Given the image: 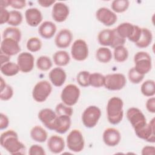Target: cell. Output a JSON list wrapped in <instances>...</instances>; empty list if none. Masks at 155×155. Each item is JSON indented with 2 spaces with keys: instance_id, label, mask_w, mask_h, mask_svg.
Listing matches in <instances>:
<instances>
[{
  "instance_id": "obj_49",
  "label": "cell",
  "mask_w": 155,
  "mask_h": 155,
  "mask_svg": "<svg viewBox=\"0 0 155 155\" xmlns=\"http://www.w3.org/2000/svg\"><path fill=\"white\" fill-rule=\"evenodd\" d=\"M9 124V120L8 117L3 113L0 114V129L4 130L7 128Z\"/></svg>"
},
{
  "instance_id": "obj_46",
  "label": "cell",
  "mask_w": 155,
  "mask_h": 155,
  "mask_svg": "<svg viewBox=\"0 0 155 155\" xmlns=\"http://www.w3.org/2000/svg\"><path fill=\"white\" fill-rule=\"evenodd\" d=\"M9 13L5 8L0 7V24H4V23H7L9 18Z\"/></svg>"
},
{
  "instance_id": "obj_12",
  "label": "cell",
  "mask_w": 155,
  "mask_h": 155,
  "mask_svg": "<svg viewBox=\"0 0 155 155\" xmlns=\"http://www.w3.org/2000/svg\"><path fill=\"white\" fill-rule=\"evenodd\" d=\"M154 118H153L149 123H147L143 127L135 130L136 136L147 141L151 143H154L155 142V133H154Z\"/></svg>"
},
{
  "instance_id": "obj_34",
  "label": "cell",
  "mask_w": 155,
  "mask_h": 155,
  "mask_svg": "<svg viewBox=\"0 0 155 155\" xmlns=\"http://www.w3.org/2000/svg\"><path fill=\"white\" fill-rule=\"evenodd\" d=\"M128 57V51L124 45L118 46L114 48V58L118 62H125Z\"/></svg>"
},
{
  "instance_id": "obj_23",
  "label": "cell",
  "mask_w": 155,
  "mask_h": 155,
  "mask_svg": "<svg viewBox=\"0 0 155 155\" xmlns=\"http://www.w3.org/2000/svg\"><path fill=\"white\" fill-rule=\"evenodd\" d=\"M56 29V26L53 22L47 21L40 25L38 28V33L42 38L48 39L54 36Z\"/></svg>"
},
{
  "instance_id": "obj_18",
  "label": "cell",
  "mask_w": 155,
  "mask_h": 155,
  "mask_svg": "<svg viewBox=\"0 0 155 155\" xmlns=\"http://www.w3.org/2000/svg\"><path fill=\"white\" fill-rule=\"evenodd\" d=\"M73 39L71 32L66 28L62 29L56 35L54 39V43L56 47L60 48H65L68 47Z\"/></svg>"
},
{
  "instance_id": "obj_13",
  "label": "cell",
  "mask_w": 155,
  "mask_h": 155,
  "mask_svg": "<svg viewBox=\"0 0 155 155\" xmlns=\"http://www.w3.org/2000/svg\"><path fill=\"white\" fill-rule=\"evenodd\" d=\"M57 117L56 113L50 108L42 109L38 113L39 119L46 128L50 130H54Z\"/></svg>"
},
{
  "instance_id": "obj_16",
  "label": "cell",
  "mask_w": 155,
  "mask_h": 155,
  "mask_svg": "<svg viewBox=\"0 0 155 155\" xmlns=\"http://www.w3.org/2000/svg\"><path fill=\"white\" fill-rule=\"evenodd\" d=\"M21 47L19 42L11 38H4L1 44V52L12 56L19 53Z\"/></svg>"
},
{
  "instance_id": "obj_44",
  "label": "cell",
  "mask_w": 155,
  "mask_h": 155,
  "mask_svg": "<svg viewBox=\"0 0 155 155\" xmlns=\"http://www.w3.org/2000/svg\"><path fill=\"white\" fill-rule=\"evenodd\" d=\"M30 155H45L46 153L44 149L39 145H32L28 151Z\"/></svg>"
},
{
  "instance_id": "obj_19",
  "label": "cell",
  "mask_w": 155,
  "mask_h": 155,
  "mask_svg": "<svg viewBox=\"0 0 155 155\" xmlns=\"http://www.w3.org/2000/svg\"><path fill=\"white\" fill-rule=\"evenodd\" d=\"M27 23L31 27H37L42 22L43 17L41 11L37 8H30L25 12Z\"/></svg>"
},
{
  "instance_id": "obj_2",
  "label": "cell",
  "mask_w": 155,
  "mask_h": 155,
  "mask_svg": "<svg viewBox=\"0 0 155 155\" xmlns=\"http://www.w3.org/2000/svg\"><path fill=\"white\" fill-rule=\"evenodd\" d=\"M123 101L119 97H112L107 105V114L108 122L113 125L120 123L124 117Z\"/></svg>"
},
{
  "instance_id": "obj_14",
  "label": "cell",
  "mask_w": 155,
  "mask_h": 155,
  "mask_svg": "<svg viewBox=\"0 0 155 155\" xmlns=\"http://www.w3.org/2000/svg\"><path fill=\"white\" fill-rule=\"evenodd\" d=\"M34 56L28 52L21 53L17 58V64L20 71L23 73L31 71L34 67Z\"/></svg>"
},
{
  "instance_id": "obj_27",
  "label": "cell",
  "mask_w": 155,
  "mask_h": 155,
  "mask_svg": "<svg viewBox=\"0 0 155 155\" xmlns=\"http://www.w3.org/2000/svg\"><path fill=\"white\" fill-rule=\"evenodd\" d=\"M113 29H104L101 31L97 36L99 43L103 46H111L113 39Z\"/></svg>"
},
{
  "instance_id": "obj_9",
  "label": "cell",
  "mask_w": 155,
  "mask_h": 155,
  "mask_svg": "<svg viewBox=\"0 0 155 155\" xmlns=\"http://www.w3.org/2000/svg\"><path fill=\"white\" fill-rule=\"evenodd\" d=\"M127 117L134 131L143 127L147 124L145 115L137 108H130L127 111Z\"/></svg>"
},
{
  "instance_id": "obj_22",
  "label": "cell",
  "mask_w": 155,
  "mask_h": 155,
  "mask_svg": "<svg viewBox=\"0 0 155 155\" xmlns=\"http://www.w3.org/2000/svg\"><path fill=\"white\" fill-rule=\"evenodd\" d=\"M71 124V117L67 115H58L53 130L58 133L64 134L70 129Z\"/></svg>"
},
{
  "instance_id": "obj_38",
  "label": "cell",
  "mask_w": 155,
  "mask_h": 155,
  "mask_svg": "<svg viewBox=\"0 0 155 155\" xmlns=\"http://www.w3.org/2000/svg\"><path fill=\"white\" fill-rule=\"evenodd\" d=\"M129 4L128 0H114L112 2L111 7L114 12L123 13L128 9Z\"/></svg>"
},
{
  "instance_id": "obj_20",
  "label": "cell",
  "mask_w": 155,
  "mask_h": 155,
  "mask_svg": "<svg viewBox=\"0 0 155 155\" xmlns=\"http://www.w3.org/2000/svg\"><path fill=\"white\" fill-rule=\"evenodd\" d=\"M49 79L53 85L55 87H61L65 82L67 74L62 68L58 67L53 68L48 74Z\"/></svg>"
},
{
  "instance_id": "obj_41",
  "label": "cell",
  "mask_w": 155,
  "mask_h": 155,
  "mask_svg": "<svg viewBox=\"0 0 155 155\" xmlns=\"http://www.w3.org/2000/svg\"><path fill=\"white\" fill-rule=\"evenodd\" d=\"M55 112L57 115H67L70 117L71 116L73 113V110L70 106H68L63 102L58 104L55 108Z\"/></svg>"
},
{
  "instance_id": "obj_47",
  "label": "cell",
  "mask_w": 155,
  "mask_h": 155,
  "mask_svg": "<svg viewBox=\"0 0 155 155\" xmlns=\"http://www.w3.org/2000/svg\"><path fill=\"white\" fill-rule=\"evenodd\" d=\"M141 30H142V28L135 25L134 32H133V35H131V36L128 39V40L134 43H136L140 36Z\"/></svg>"
},
{
  "instance_id": "obj_15",
  "label": "cell",
  "mask_w": 155,
  "mask_h": 155,
  "mask_svg": "<svg viewBox=\"0 0 155 155\" xmlns=\"http://www.w3.org/2000/svg\"><path fill=\"white\" fill-rule=\"evenodd\" d=\"M70 13L69 7L64 3L61 2H56L52 8V18L58 22L65 21L68 16Z\"/></svg>"
},
{
  "instance_id": "obj_52",
  "label": "cell",
  "mask_w": 155,
  "mask_h": 155,
  "mask_svg": "<svg viewBox=\"0 0 155 155\" xmlns=\"http://www.w3.org/2000/svg\"><path fill=\"white\" fill-rule=\"evenodd\" d=\"M0 56H1V65L7 63V62H9L10 60V56H9L2 52H1Z\"/></svg>"
},
{
  "instance_id": "obj_10",
  "label": "cell",
  "mask_w": 155,
  "mask_h": 155,
  "mask_svg": "<svg viewBox=\"0 0 155 155\" xmlns=\"http://www.w3.org/2000/svg\"><path fill=\"white\" fill-rule=\"evenodd\" d=\"M71 54L76 61L85 60L88 56V47L86 42L81 39L76 40L71 46Z\"/></svg>"
},
{
  "instance_id": "obj_6",
  "label": "cell",
  "mask_w": 155,
  "mask_h": 155,
  "mask_svg": "<svg viewBox=\"0 0 155 155\" xmlns=\"http://www.w3.org/2000/svg\"><path fill=\"white\" fill-rule=\"evenodd\" d=\"M85 142L83 135L80 130L74 129L67 137V145L70 151L79 153L83 150Z\"/></svg>"
},
{
  "instance_id": "obj_42",
  "label": "cell",
  "mask_w": 155,
  "mask_h": 155,
  "mask_svg": "<svg viewBox=\"0 0 155 155\" xmlns=\"http://www.w3.org/2000/svg\"><path fill=\"white\" fill-rule=\"evenodd\" d=\"M143 74L139 73L136 71L134 67H132L130 68L128 73V77L129 81L133 84H139L144 78Z\"/></svg>"
},
{
  "instance_id": "obj_32",
  "label": "cell",
  "mask_w": 155,
  "mask_h": 155,
  "mask_svg": "<svg viewBox=\"0 0 155 155\" xmlns=\"http://www.w3.org/2000/svg\"><path fill=\"white\" fill-rule=\"evenodd\" d=\"M2 38L3 39L11 38L19 42L21 39V31L16 27H7L3 31Z\"/></svg>"
},
{
  "instance_id": "obj_53",
  "label": "cell",
  "mask_w": 155,
  "mask_h": 155,
  "mask_svg": "<svg viewBox=\"0 0 155 155\" xmlns=\"http://www.w3.org/2000/svg\"><path fill=\"white\" fill-rule=\"evenodd\" d=\"M0 7L6 8L7 7L9 6V0H2L0 2Z\"/></svg>"
},
{
  "instance_id": "obj_30",
  "label": "cell",
  "mask_w": 155,
  "mask_h": 155,
  "mask_svg": "<svg viewBox=\"0 0 155 155\" xmlns=\"http://www.w3.org/2000/svg\"><path fill=\"white\" fill-rule=\"evenodd\" d=\"M1 91H0V99L2 101H8L10 99L13 95V90L12 87L7 84L2 77H1Z\"/></svg>"
},
{
  "instance_id": "obj_43",
  "label": "cell",
  "mask_w": 155,
  "mask_h": 155,
  "mask_svg": "<svg viewBox=\"0 0 155 155\" xmlns=\"http://www.w3.org/2000/svg\"><path fill=\"white\" fill-rule=\"evenodd\" d=\"M113 32H114V35H113V41L111 45V47L113 48H114L118 46H120V45H124L125 43V41L126 39L122 38L121 36H120L118 33L116 32V29L113 28Z\"/></svg>"
},
{
  "instance_id": "obj_7",
  "label": "cell",
  "mask_w": 155,
  "mask_h": 155,
  "mask_svg": "<svg viewBox=\"0 0 155 155\" xmlns=\"http://www.w3.org/2000/svg\"><path fill=\"white\" fill-rule=\"evenodd\" d=\"M81 91L76 85L68 84L63 88L61 98L64 104L71 107L77 103Z\"/></svg>"
},
{
  "instance_id": "obj_35",
  "label": "cell",
  "mask_w": 155,
  "mask_h": 155,
  "mask_svg": "<svg viewBox=\"0 0 155 155\" xmlns=\"http://www.w3.org/2000/svg\"><path fill=\"white\" fill-rule=\"evenodd\" d=\"M22 19L23 16L22 13L19 11L14 10L10 12L9 18L7 23L13 27H16L21 24Z\"/></svg>"
},
{
  "instance_id": "obj_39",
  "label": "cell",
  "mask_w": 155,
  "mask_h": 155,
  "mask_svg": "<svg viewBox=\"0 0 155 155\" xmlns=\"http://www.w3.org/2000/svg\"><path fill=\"white\" fill-rule=\"evenodd\" d=\"M27 48L31 52H36L41 50L42 42L37 37H32L28 39L27 42Z\"/></svg>"
},
{
  "instance_id": "obj_50",
  "label": "cell",
  "mask_w": 155,
  "mask_h": 155,
  "mask_svg": "<svg viewBox=\"0 0 155 155\" xmlns=\"http://www.w3.org/2000/svg\"><path fill=\"white\" fill-rule=\"evenodd\" d=\"M141 153L143 155H153L155 153V148L153 146H145L142 148Z\"/></svg>"
},
{
  "instance_id": "obj_37",
  "label": "cell",
  "mask_w": 155,
  "mask_h": 155,
  "mask_svg": "<svg viewBox=\"0 0 155 155\" xmlns=\"http://www.w3.org/2000/svg\"><path fill=\"white\" fill-rule=\"evenodd\" d=\"M105 76L99 73H93L90 74V85L95 87L99 88L104 85Z\"/></svg>"
},
{
  "instance_id": "obj_3",
  "label": "cell",
  "mask_w": 155,
  "mask_h": 155,
  "mask_svg": "<svg viewBox=\"0 0 155 155\" xmlns=\"http://www.w3.org/2000/svg\"><path fill=\"white\" fill-rule=\"evenodd\" d=\"M134 68L139 73L145 75L151 69L152 62L150 55L145 51H138L134 56Z\"/></svg>"
},
{
  "instance_id": "obj_25",
  "label": "cell",
  "mask_w": 155,
  "mask_h": 155,
  "mask_svg": "<svg viewBox=\"0 0 155 155\" xmlns=\"http://www.w3.org/2000/svg\"><path fill=\"white\" fill-rule=\"evenodd\" d=\"M135 25L129 22H123L115 28L116 32L122 38L129 39L133 35Z\"/></svg>"
},
{
  "instance_id": "obj_17",
  "label": "cell",
  "mask_w": 155,
  "mask_h": 155,
  "mask_svg": "<svg viewBox=\"0 0 155 155\" xmlns=\"http://www.w3.org/2000/svg\"><path fill=\"white\" fill-rule=\"evenodd\" d=\"M121 139V135L118 130L114 128H108L104 131L103 140L108 147L117 145Z\"/></svg>"
},
{
  "instance_id": "obj_40",
  "label": "cell",
  "mask_w": 155,
  "mask_h": 155,
  "mask_svg": "<svg viewBox=\"0 0 155 155\" xmlns=\"http://www.w3.org/2000/svg\"><path fill=\"white\" fill-rule=\"evenodd\" d=\"M90 73L87 71H80L76 77V80L79 85L83 87H87L90 86Z\"/></svg>"
},
{
  "instance_id": "obj_11",
  "label": "cell",
  "mask_w": 155,
  "mask_h": 155,
  "mask_svg": "<svg viewBox=\"0 0 155 155\" xmlns=\"http://www.w3.org/2000/svg\"><path fill=\"white\" fill-rule=\"evenodd\" d=\"M97 19L106 26H111L114 24L117 19L114 12L106 7L99 8L96 13Z\"/></svg>"
},
{
  "instance_id": "obj_51",
  "label": "cell",
  "mask_w": 155,
  "mask_h": 155,
  "mask_svg": "<svg viewBox=\"0 0 155 155\" xmlns=\"http://www.w3.org/2000/svg\"><path fill=\"white\" fill-rule=\"evenodd\" d=\"M38 4L43 7H48L53 4L56 3L55 1H48V0H39L38 1Z\"/></svg>"
},
{
  "instance_id": "obj_36",
  "label": "cell",
  "mask_w": 155,
  "mask_h": 155,
  "mask_svg": "<svg viewBox=\"0 0 155 155\" xmlns=\"http://www.w3.org/2000/svg\"><path fill=\"white\" fill-rule=\"evenodd\" d=\"M37 68L41 71H48L52 67V62L50 58L47 56H41L36 61Z\"/></svg>"
},
{
  "instance_id": "obj_8",
  "label": "cell",
  "mask_w": 155,
  "mask_h": 155,
  "mask_svg": "<svg viewBox=\"0 0 155 155\" xmlns=\"http://www.w3.org/2000/svg\"><path fill=\"white\" fill-rule=\"evenodd\" d=\"M127 83L125 76L122 73H112L105 76L104 86L108 90L117 91L122 89Z\"/></svg>"
},
{
  "instance_id": "obj_28",
  "label": "cell",
  "mask_w": 155,
  "mask_h": 155,
  "mask_svg": "<svg viewBox=\"0 0 155 155\" xmlns=\"http://www.w3.org/2000/svg\"><path fill=\"white\" fill-rule=\"evenodd\" d=\"M54 63L59 67H64L68 64L70 57L68 52L64 50L57 51L53 55Z\"/></svg>"
},
{
  "instance_id": "obj_29",
  "label": "cell",
  "mask_w": 155,
  "mask_h": 155,
  "mask_svg": "<svg viewBox=\"0 0 155 155\" xmlns=\"http://www.w3.org/2000/svg\"><path fill=\"white\" fill-rule=\"evenodd\" d=\"M0 70L1 72L6 76H15L20 71L18 65L10 61L1 65Z\"/></svg>"
},
{
  "instance_id": "obj_4",
  "label": "cell",
  "mask_w": 155,
  "mask_h": 155,
  "mask_svg": "<svg viewBox=\"0 0 155 155\" xmlns=\"http://www.w3.org/2000/svg\"><path fill=\"white\" fill-rule=\"evenodd\" d=\"M101 116L100 108L95 105H91L84 111L82 115V121L85 127L91 128L96 125Z\"/></svg>"
},
{
  "instance_id": "obj_48",
  "label": "cell",
  "mask_w": 155,
  "mask_h": 155,
  "mask_svg": "<svg viewBox=\"0 0 155 155\" xmlns=\"http://www.w3.org/2000/svg\"><path fill=\"white\" fill-rule=\"evenodd\" d=\"M146 108L150 113H155V98L154 97H150L147 100L146 102Z\"/></svg>"
},
{
  "instance_id": "obj_33",
  "label": "cell",
  "mask_w": 155,
  "mask_h": 155,
  "mask_svg": "<svg viewBox=\"0 0 155 155\" xmlns=\"http://www.w3.org/2000/svg\"><path fill=\"white\" fill-rule=\"evenodd\" d=\"M140 91L143 95L147 97H152L155 94V84L153 80H147L143 82L140 87Z\"/></svg>"
},
{
  "instance_id": "obj_21",
  "label": "cell",
  "mask_w": 155,
  "mask_h": 155,
  "mask_svg": "<svg viewBox=\"0 0 155 155\" xmlns=\"http://www.w3.org/2000/svg\"><path fill=\"white\" fill-rule=\"evenodd\" d=\"M47 147L51 153L59 154L64 150L65 142L62 137L53 135L49 137L47 141Z\"/></svg>"
},
{
  "instance_id": "obj_5",
  "label": "cell",
  "mask_w": 155,
  "mask_h": 155,
  "mask_svg": "<svg viewBox=\"0 0 155 155\" xmlns=\"http://www.w3.org/2000/svg\"><path fill=\"white\" fill-rule=\"evenodd\" d=\"M52 91V86L50 83L45 80L38 82L33 87L32 96L34 100L38 102H43L50 96Z\"/></svg>"
},
{
  "instance_id": "obj_26",
  "label": "cell",
  "mask_w": 155,
  "mask_h": 155,
  "mask_svg": "<svg viewBox=\"0 0 155 155\" xmlns=\"http://www.w3.org/2000/svg\"><path fill=\"white\" fill-rule=\"evenodd\" d=\"M30 136L33 140L42 143L47 140L48 135L47 131L42 127L36 125L31 128Z\"/></svg>"
},
{
  "instance_id": "obj_1",
  "label": "cell",
  "mask_w": 155,
  "mask_h": 155,
  "mask_svg": "<svg viewBox=\"0 0 155 155\" xmlns=\"http://www.w3.org/2000/svg\"><path fill=\"white\" fill-rule=\"evenodd\" d=\"M0 143L2 147L11 154H24L25 153V147L19 140L18 135L14 130H9L2 133L0 137Z\"/></svg>"
},
{
  "instance_id": "obj_24",
  "label": "cell",
  "mask_w": 155,
  "mask_h": 155,
  "mask_svg": "<svg viewBox=\"0 0 155 155\" xmlns=\"http://www.w3.org/2000/svg\"><path fill=\"white\" fill-rule=\"evenodd\" d=\"M152 40L153 35L151 31L147 28H142L140 36L137 41L134 44L140 48H146L150 45Z\"/></svg>"
},
{
  "instance_id": "obj_31",
  "label": "cell",
  "mask_w": 155,
  "mask_h": 155,
  "mask_svg": "<svg viewBox=\"0 0 155 155\" xmlns=\"http://www.w3.org/2000/svg\"><path fill=\"white\" fill-rule=\"evenodd\" d=\"M96 58L101 63H108L112 58V53L108 48L105 47H100L96 51Z\"/></svg>"
},
{
  "instance_id": "obj_45",
  "label": "cell",
  "mask_w": 155,
  "mask_h": 155,
  "mask_svg": "<svg viewBox=\"0 0 155 155\" xmlns=\"http://www.w3.org/2000/svg\"><path fill=\"white\" fill-rule=\"evenodd\" d=\"M9 4L15 9H21L25 7L26 1L24 0H9Z\"/></svg>"
}]
</instances>
